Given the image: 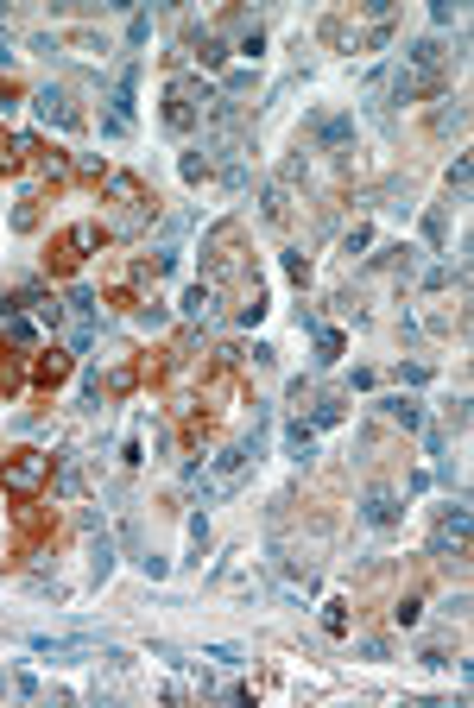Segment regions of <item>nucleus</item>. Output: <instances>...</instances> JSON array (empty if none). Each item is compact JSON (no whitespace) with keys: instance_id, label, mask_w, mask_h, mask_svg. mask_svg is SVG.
I'll use <instances>...</instances> for the list:
<instances>
[{"instance_id":"obj_26","label":"nucleus","mask_w":474,"mask_h":708,"mask_svg":"<svg viewBox=\"0 0 474 708\" xmlns=\"http://www.w3.org/2000/svg\"><path fill=\"white\" fill-rule=\"evenodd\" d=\"M203 658H216V664H247V645H203Z\"/></svg>"},{"instance_id":"obj_31","label":"nucleus","mask_w":474,"mask_h":708,"mask_svg":"<svg viewBox=\"0 0 474 708\" xmlns=\"http://www.w3.org/2000/svg\"><path fill=\"white\" fill-rule=\"evenodd\" d=\"M247 89H253V70H235V76H228V83H222V89H216V95H222V102H228V95H247Z\"/></svg>"},{"instance_id":"obj_1","label":"nucleus","mask_w":474,"mask_h":708,"mask_svg":"<svg viewBox=\"0 0 474 708\" xmlns=\"http://www.w3.org/2000/svg\"><path fill=\"white\" fill-rule=\"evenodd\" d=\"M133 121H139V64H126L108 89V108H102V140H133Z\"/></svg>"},{"instance_id":"obj_30","label":"nucleus","mask_w":474,"mask_h":708,"mask_svg":"<svg viewBox=\"0 0 474 708\" xmlns=\"http://www.w3.org/2000/svg\"><path fill=\"white\" fill-rule=\"evenodd\" d=\"M285 273L304 284V279H310V254H304V247H291V254H285Z\"/></svg>"},{"instance_id":"obj_35","label":"nucleus","mask_w":474,"mask_h":708,"mask_svg":"<svg viewBox=\"0 0 474 708\" xmlns=\"http://www.w3.org/2000/svg\"><path fill=\"white\" fill-rule=\"evenodd\" d=\"M418 664H430V671H443V664H449V652H443V645H424V652H418Z\"/></svg>"},{"instance_id":"obj_32","label":"nucleus","mask_w":474,"mask_h":708,"mask_svg":"<svg viewBox=\"0 0 474 708\" xmlns=\"http://www.w3.org/2000/svg\"><path fill=\"white\" fill-rule=\"evenodd\" d=\"M323 626H329V633H348V607L329 601V607H323Z\"/></svg>"},{"instance_id":"obj_3","label":"nucleus","mask_w":474,"mask_h":708,"mask_svg":"<svg viewBox=\"0 0 474 708\" xmlns=\"http://www.w3.org/2000/svg\"><path fill=\"white\" fill-rule=\"evenodd\" d=\"M45 481H51V455L45 449H19V455L0 462V494H13V500H38Z\"/></svg>"},{"instance_id":"obj_24","label":"nucleus","mask_w":474,"mask_h":708,"mask_svg":"<svg viewBox=\"0 0 474 708\" xmlns=\"http://www.w3.org/2000/svg\"><path fill=\"white\" fill-rule=\"evenodd\" d=\"M13 228H38V190H25V196H19V209H13Z\"/></svg>"},{"instance_id":"obj_11","label":"nucleus","mask_w":474,"mask_h":708,"mask_svg":"<svg viewBox=\"0 0 474 708\" xmlns=\"http://www.w3.org/2000/svg\"><path fill=\"white\" fill-rule=\"evenodd\" d=\"M102 184H108V196H115V203H126V209H133V222H139V209H146V190H139V177H126V171H108Z\"/></svg>"},{"instance_id":"obj_17","label":"nucleus","mask_w":474,"mask_h":708,"mask_svg":"<svg viewBox=\"0 0 474 708\" xmlns=\"http://www.w3.org/2000/svg\"><path fill=\"white\" fill-rule=\"evenodd\" d=\"M342 348H348V342H342V329H317V367H336V361H342Z\"/></svg>"},{"instance_id":"obj_16","label":"nucleus","mask_w":474,"mask_h":708,"mask_svg":"<svg viewBox=\"0 0 474 708\" xmlns=\"http://www.w3.org/2000/svg\"><path fill=\"white\" fill-rule=\"evenodd\" d=\"M177 171H184V184H203V177H209V171H216V165H209V145H190V152H184V165H177Z\"/></svg>"},{"instance_id":"obj_29","label":"nucleus","mask_w":474,"mask_h":708,"mask_svg":"<svg viewBox=\"0 0 474 708\" xmlns=\"http://www.w3.org/2000/svg\"><path fill=\"white\" fill-rule=\"evenodd\" d=\"M443 228H449V215H443V209H430V215H424V241H430V247H443Z\"/></svg>"},{"instance_id":"obj_10","label":"nucleus","mask_w":474,"mask_h":708,"mask_svg":"<svg viewBox=\"0 0 474 708\" xmlns=\"http://www.w3.org/2000/svg\"><path fill=\"white\" fill-rule=\"evenodd\" d=\"M89 247H102V228H96V222H76V228H64V241H57L64 260H83Z\"/></svg>"},{"instance_id":"obj_5","label":"nucleus","mask_w":474,"mask_h":708,"mask_svg":"<svg viewBox=\"0 0 474 708\" xmlns=\"http://www.w3.org/2000/svg\"><path fill=\"white\" fill-rule=\"evenodd\" d=\"M32 108H38V115H45V127H57V134H76V127H83V108H76L70 83H45V89L32 95Z\"/></svg>"},{"instance_id":"obj_4","label":"nucleus","mask_w":474,"mask_h":708,"mask_svg":"<svg viewBox=\"0 0 474 708\" xmlns=\"http://www.w3.org/2000/svg\"><path fill=\"white\" fill-rule=\"evenodd\" d=\"M430 557L449 563V557H469V494H456L443 506V525L430 532Z\"/></svg>"},{"instance_id":"obj_13","label":"nucleus","mask_w":474,"mask_h":708,"mask_svg":"<svg viewBox=\"0 0 474 708\" xmlns=\"http://www.w3.org/2000/svg\"><path fill=\"white\" fill-rule=\"evenodd\" d=\"M285 449H291V462H310V455H317V430L304 424V418H291V424H285Z\"/></svg>"},{"instance_id":"obj_23","label":"nucleus","mask_w":474,"mask_h":708,"mask_svg":"<svg viewBox=\"0 0 474 708\" xmlns=\"http://www.w3.org/2000/svg\"><path fill=\"white\" fill-rule=\"evenodd\" d=\"M197 57H203V64L216 70V64L228 57V45H222V38H209V32H197Z\"/></svg>"},{"instance_id":"obj_36","label":"nucleus","mask_w":474,"mask_h":708,"mask_svg":"<svg viewBox=\"0 0 474 708\" xmlns=\"http://www.w3.org/2000/svg\"><path fill=\"white\" fill-rule=\"evenodd\" d=\"M13 64H19V51H13V38L0 32V70H13Z\"/></svg>"},{"instance_id":"obj_12","label":"nucleus","mask_w":474,"mask_h":708,"mask_svg":"<svg viewBox=\"0 0 474 708\" xmlns=\"http://www.w3.org/2000/svg\"><path fill=\"white\" fill-rule=\"evenodd\" d=\"M184 316H190V323H209V316H216V284L209 279L184 291Z\"/></svg>"},{"instance_id":"obj_22","label":"nucleus","mask_w":474,"mask_h":708,"mask_svg":"<svg viewBox=\"0 0 474 708\" xmlns=\"http://www.w3.org/2000/svg\"><path fill=\"white\" fill-rule=\"evenodd\" d=\"M57 494H64V500H76V494H83V468H76L70 455H64V468H57Z\"/></svg>"},{"instance_id":"obj_27","label":"nucleus","mask_w":474,"mask_h":708,"mask_svg":"<svg viewBox=\"0 0 474 708\" xmlns=\"http://www.w3.org/2000/svg\"><path fill=\"white\" fill-rule=\"evenodd\" d=\"M146 38H152V13H133L126 19V45H146Z\"/></svg>"},{"instance_id":"obj_21","label":"nucleus","mask_w":474,"mask_h":708,"mask_svg":"<svg viewBox=\"0 0 474 708\" xmlns=\"http://www.w3.org/2000/svg\"><path fill=\"white\" fill-rule=\"evenodd\" d=\"M449 196L469 203V152H456V165H449Z\"/></svg>"},{"instance_id":"obj_20","label":"nucleus","mask_w":474,"mask_h":708,"mask_svg":"<svg viewBox=\"0 0 474 708\" xmlns=\"http://www.w3.org/2000/svg\"><path fill=\"white\" fill-rule=\"evenodd\" d=\"M418 620H424V601H418V594H398V601H392V626H418Z\"/></svg>"},{"instance_id":"obj_15","label":"nucleus","mask_w":474,"mask_h":708,"mask_svg":"<svg viewBox=\"0 0 474 708\" xmlns=\"http://www.w3.org/2000/svg\"><path fill=\"white\" fill-rule=\"evenodd\" d=\"M89 557H96V582H108L115 575V538H108V525H96V544H89Z\"/></svg>"},{"instance_id":"obj_14","label":"nucleus","mask_w":474,"mask_h":708,"mask_svg":"<svg viewBox=\"0 0 474 708\" xmlns=\"http://www.w3.org/2000/svg\"><path fill=\"white\" fill-rule=\"evenodd\" d=\"M405 70H424V76L443 70V45H437V38H418V45L405 51Z\"/></svg>"},{"instance_id":"obj_2","label":"nucleus","mask_w":474,"mask_h":708,"mask_svg":"<svg viewBox=\"0 0 474 708\" xmlns=\"http://www.w3.org/2000/svg\"><path fill=\"white\" fill-rule=\"evenodd\" d=\"M209 102H216V89H209L203 76H177V83L165 89V127H171V134H190Z\"/></svg>"},{"instance_id":"obj_25","label":"nucleus","mask_w":474,"mask_h":708,"mask_svg":"<svg viewBox=\"0 0 474 708\" xmlns=\"http://www.w3.org/2000/svg\"><path fill=\"white\" fill-rule=\"evenodd\" d=\"M32 342H38V329H32V323H19V316H13V323H6V348H32Z\"/></svg>"},{"instance_id":"obj_8","label":"nucleus","mask_w":474,"mask_h":708,"mask_svg":"<svg viewBox=\"0 0 474 708\" xmlns=\"http://www.w3.org/2000/svg\"><path fill=\"white\" fill-rule=\"evenodd\" d=\"M96 348V291H70V354Z\"/></svg>"},{"instance_id":"obj_28","label":"nucleus","mask_w":474,"mask_h":708,"mask_svg":"<svg viewBox=\"0 0 474 708\" xmlns=\"http://www.w3.org/2000/svg\"><path fill=\"white\" fill-rule=\"evenodd\" d=\"M70 45H76V51H108V38H102V32H89V25H76V32H70Z\"/></svg>"},{"instance_id":"obj_37","label":"nucleus","mask_w":474,"mask_h":708,"mask_svg":"<svg viewBox=\"0 0 474 708\" xmlns=\"http://www.w3.org/2000/svg\"><path fill=\"white\" fill-rule=\"evenodd\" d=\"M0 696H13V677H6V671H0Z\"/></svg>"},{"instance_id":"obj_19","label":"nucleus","mask_w":474,"mask_h":708,"mask_svg":"<svg viewBox=\"0 0 474 708\" xmlns=\"http://www.w3.org/2000/svg\"><path fill=\"white\" fill-rule=\"evenodd\" d=\"M203 557H209V513L190 519V563H203Z\"/></svg>"},{"instance_id":"obj_7","label":"nucleus","mask_w":474,"mask_h":708,"mask_svg":"<svg viewBox=\"0 0 474 708\" xmlns=\"http://www.w3.org/2000/svg\"><path fill=\"white\" fill-rule=\"evenodd\" d=\"M405 519V500L392 494V487H367L360 494V525H373V532H392Z\"/></svg>"},{"instance_id":"obj_9","label":"nucleus","mask_w":474,"mask_h":708,"mask_svg":"<svg viewBox=\"0 0 474 708\" xmlns=\"http://www.w3.org/2000/svg\"><path fill=\"white\" fill-rule=\"evenodd\" d=\"M379 418H392L398 430H424V405L405 399V393H392V399H379Z\"/></svg>"},{"instance_id":"obj_34","label":"nucleus","mask_w":474,"mask_h":708,"mask_svg":"<svg viewBox=\"0 0 474 708\" xmlns=\"http://www.w3.org/2000/svg\"><path fill=\"white\" fill-rule=\"evenodd\" d=\"M462 121H469V108H462V102H456V108H443V115H437V127H443V134H449V127H462Z\"/></svg>"},{"instance_id":"obj_33","label":"nucleus","mask_w":474,"mask_h":708,"mask_svg":"<svg viewBox=\"0 0 474 708\" xmlns=\"http://www.w3.org/2000/svg\"><path fill=\"white\" fill-rule=\"evenodd\" d=\"M133 563L146 569V575H152V582H158V575H165V569H171V563H165V557H158V551H139V557H133Z\"/></svg>"},{"instance_id":"obj_6","label":"nucleus","mask_w":474,"mask_h":708,"mask_svg":"<svg viewBox=\"0 0 474 708\" xmlns=\"http://www.w3.org/2000/svg\"><path fill=\"white\" fill-rule=\"evenodd\" d=\"M38 658H51V664H83V658H96V639H70V633H32L25 639Z\"/></svg>"},{"instance_id":"obj_18","label":"nucleus","mask_w":474,"mask_h":708,"mask_svg":"<svg viewBox=\"0 0 474 708\" xmlns=\"http://www.w3.org/2000/svg\"><path fill=\"white\" fill-rule=\"evenodd\" d=\"M64 374H70V354H64V348H45V361H38V386H57Z\"/></svg>"}]
</instances>
